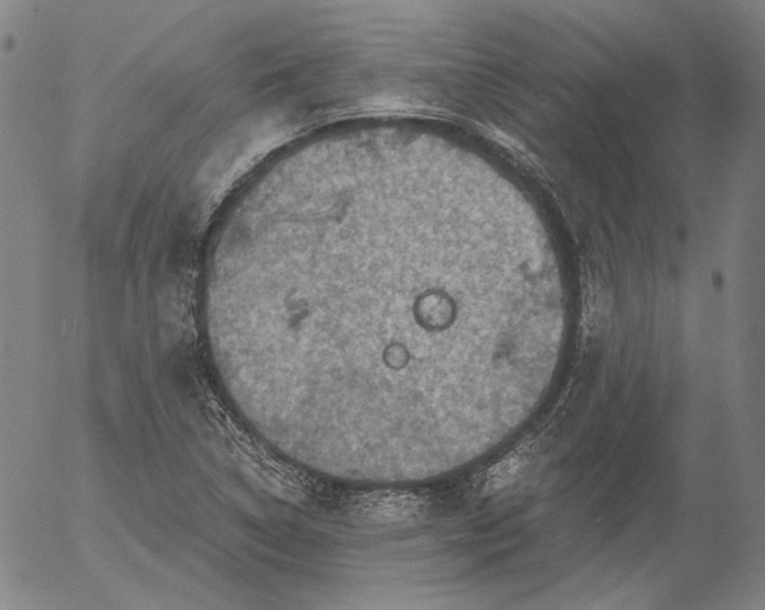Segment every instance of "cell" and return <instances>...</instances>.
Masks as SVG:
<instances>
[{
    "instance_id": "1",
    "label": "cell",
    "mask_w": 765,
    "mask_h": 610,
    "mask_svg": "<svg viewBox=\"0 0 765 610\" xmlns=\"http://www.w3.org/2000/svg\"><path fill=\"white\" fill-rule=\"evenodd\" d=\"M518 469H520V460L517 459L504 460L503 463L499 464L498 466L490 472L488 487L495 490L503 488L504 485H506L515 477Z\"/></svg>"
}]
</instances>
